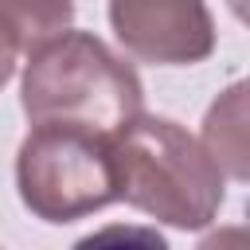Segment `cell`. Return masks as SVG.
I'll return each mask as SVG.
<instances>
[{
	"mask_svg": "<svg viewBox=\"0 0 250 250\" xmlns=\"http://www.w3.org/2000/svg\"><path fill=\"white\" fill-rule=\"evenodd\" d=\"M16 59H20V51H16V43L8 39V31L0 27V90L12 82V74H16Z\"/></svg>",
	"mask_w": 250,
	"mask_h": 250,
	"instance_id": "7",
	"label": "cell"
},
{
	"mask_svg": "<svg viewBox=\"0 0 250 250\" xmlns=\"http://www.w3.org/2000/svg\"><path fill=\"white\" fill-rule=\"evenodd\" d=\"M207 156L227 180L250 176V133H246V82H234L227 94L215 98V105L203 117V141Z\"/></svg>",
	"mask_w": 250,
	"mask_h": 250,
	"instance_id": "5",
	"label": "cell"
},
{
	"mask_svg": "<svg viewBox=\"0 0 250 250\" xmlns=\"http://www.w3.org/2000/svg\"><path fill=\"white\" fill-rule=\"evenodd\" d=\"M16 191L43 223H78L117 199L109 133L78 121H31L16 152Z\"/></svg>",
	"mask_w": 250,
	"mask_h": 250,
	"instance_id": "3",
	"label": "cell"
},
{
	"mask_svg": "<svg viewBox=\"0 0 250 250\" xmlns=\"http://www.w3.org/2000/svg\"><path fill=\"white\" fill-rule=\"evenodd\" d=\"M109 156L117 199L129 207L176 230H203L215 223L227 176L180 121L137 113L109 133Z\"/></svg>",
	"mask_w": 250,
	"mask_h": 250,
	"instance_id": "1",
	"label": "cell"
},
{
	"mask_svg": "<svg viewBox=\"0 0 250 250\" xmlns=\"http://www.w3.org/2000/svg\"><path fill=\"white\" fill-rule=\"evenodd\" d=\"M20 105L27 121H78L98 133L121 129L145 105V86L94 31H62L35 47L23 66Z\"/></svg>",
	"mask_w": 250,
	"mask_h": 250,
	"instance_id": "2",
	"label": "cell"
},
{
	"mask_svg": "<svg viewBox=\"0 0 250 250\" xmlns=\"http://www.w3.org/2000/svg\"><path fill=\"white\" fill-rule=\"evenodd\" d=\"M117 43L152 66H191L215 51V20L203 0H109Z\"/></svg>",
	"mask_w": 250,
	"mask_h": 250,
	"instance_id": "4",
	"label": "cell"
},
{
	"mask_svg": "<svg viewBox=\"0 0 250 250\" xmlns=\"http://www.w3.org/2000/svg\"><path fill=\"white\" fill-rule=\"evenodd\" d=\"M70 23H74V0H0V27L23 55L62 35Z\"/></svg>",
	"mask_w": 250,
	"mask_h": 250,
	"instance_id": "6",
	"label": "cell"
}]
</instances>
